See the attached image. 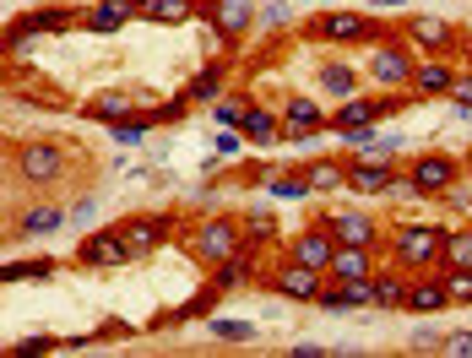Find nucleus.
Returning <instances> with one entry per match:
<instances>
[{
  "mask_svg": "<svg viewBox=\"0 0 472 358\" xmlns=\"http://www.w3.org/2000/svg\"><path fill=\"white\" fill-rule=\"evenodd\" d=\"M190 250H195V261H201V266H218V261H228V255H239V250H244V229H239L234 218H207V223L195 229Z\"/></svg>",
  "mask_w": 472,
  "mask_h": 358,
  "instance_id": "nucleus-1",
  "label": "nucleus"
},
{
  "mask_svg": "<svg viewBox=\"0 0 472 358\" xmlns=\"http://www.w3.org/2000/svg\"><path fill=\"white\" fill-rule=\"evenodd\" d=\"M396 266L402 271H418V266H440V250H445V234L440 229H424V223H402V234H396Z\"/></svg>",
  "mask_w": 472,
  "mask_h": 358,
  "instance_id": "nucleus-2",
  "label": "nucleus"
},
{
  "mask_svg": "<svg viewBox=\"0 0 472 358\" xmlns=\"http://www.w3.org/2000/svg\"><path fill=\"white\" fill-rule=\"evenodd\" d=\"M408 174L418 179V190H424V196H451V190H456V179L467 174V163H456V158H445V153H424Z\"/></svg>",
  "mask_w": 472,
  "mask_h": 358,
  "instance_id": "nucleus-3",
  "label": "nucleus"
},
{
  "mask_svg": "<svg viewBox=\"0 0 472 358\" xmlns=\"http://www.w3.org/2000/svg\"><path fill=\"white\" fill-rule=\"evenodd\" d=\"M17 174L33 179V185H54L65 174V153L54 147V141H28V147L17 153Z\"/></svg>",
  "mask_w": 472,
  "mask_h": 358,
  "instance_id": "nucleus-4",
  "label": "nucleus"
},
{
  "mask_svg": "<svg viewBox=\"0 0 472 358\" xmlns=\"http://www.w3.org/2000/svg\"><path fill=\"white\" fill-rule=\"evenodd\" d=\"M413 54H408V44H380L375 54H369V77L375 82H385V87H408L413 82Z\"/></svg>",
  "mask_w": 472,
  "mask_h": 358,
  "instance_id": "nucleus-5",
  "label": "nucleus"
},
{
  "mask_svg": "<svg viewBox=\"0 0 472 358\" xmlns=\"http://www.w3.org/2000/svg\"><path fill=\"white\" fill-rule=\"evenodd\" d=\"M320 277L326 271H315V266H304V261H277V271H272V288L277 294H288V299H320Z\"/></svg>",
  "mask_w": 472,
  "mask_h": 358,
  "instance_id": "nucleus-6",
  "label": "nucleus"
},
{
  "mask_svg": "<svg viewBox=\"0 0 472 358\" xmlns=\"http://www.w3.org/2000/svg\"><path fill=\"white\" fill-rule=\"evenodd\" d=\"M288 255L331 277V261H336V234H331V229H304V234L294 239V250H288Z\"/></svg>",
  "mask_w": 472,
  "mask_h": 358,
  "instance_id": "nucleus-7",
  "label": "nucleus"
},
{
  "mask_svg": "<svg viewBox=\"0 0 472 358\" xmlns=\"http://www.w3.org/2000/svg\"><path fill=\"white\" fill-rule=\"evenodd\" d=\"M315 304H320V310H359V304H375V277H353V282H336V288H320Z\"/></svg>",
  "mask_w": 472,
  "mask_h": 358,
  "instance_id": "nucleus-8",
  "label": "nucleus"
},
{
  "mask_svg": "<svg viewBox=\"0 0 472 358\" xmlns=\"http://www.w3.org/2000/svg\"><path fill=\"white\" fill-rule=\"evenodd\" d=\"M315 38H326V44H353V38H364L369 33V22L359 17V12H326V17H315V28H310Z\"/></svg>",
  "mask_w": 472,
  "mask_h": 358,
  "instance_id": "nucleus-9",
  "label": "nucleus"
},
{
  "mask_svg": "<svg viewBox=\"0 0 472 358\" xmlns=\"http://www.w3.org/2000/svg\"><path fill=\"white\" fill-rule=\"evenodd\" d=\"M147 6H153V0H98V6L87 12V28L93 33H114V28H125L130 17L147 12Z\"/></svg>",
  "mask_w": 472,
  "mask_h": 358,
  "instance_id": "nucleus-10",
  "label": "nucleus"
},
{
  "mask_svg": "<svg viewBox=\"0 0 472 358\" xmlns=\"http://www.w3.org/2000/svg\"><path fill=\"white\" fill-rule=\"evenodd\" d=\"M82 261H87V266H125V261H137V255H130L125 234L114 229V234H93V239H82Z\"/></svg>",
  "mask_w": 472,
  "mask_h": 358,
  "instance_id": "nucleus-11",
  "label": "nucleus"
},
{
  "mask_svg": "<svg viewBox=\"0 0 472 358\" xmlns=\"http://www.w3.org/2000/svg\"><path fill=\"white\" fill-rule=\"evenodd\" d=\"M207 12H212V22H218L223 38H239V33L255 22V6H250V0H207Z\"/></svg>",
  "mask_w": 472,
  "mask_h": 358,
  "instance_id": "nucleus-12",
  "label": "nucleus"
},
{
  "mask_svg": "<svg viewBox=\"0 0 472 358\" xmlns=\"http://www.w3.org/2000/svg\"><path fill=\"white\" fill-rule=\"evenodd\" d=\"M396 109V98H385V104H369V98H348L343 109H336V125L343 130H369L380 114H391Z\"/></svg>",
  "mask_w": 472,
  "mask_h": 358,
  "instance_id": "nucleus-13",
  "label": "nucleus"
},
{
  "mask_svg": "<svg viewBox=\"0 0 472 358\" xmlns=\"http://www.w3.org/2000/svg\"><path fill=\"white\" fill-rule=\"evenodd\" d=\"M331 277H336V282H353V277H375V261H369V245H336V261H331Z\"/></svg>",
  "mask_w": 472,
  "mask_h": 358,
  "instance_id": "nucleus-14",
  "label": "nucleus"
},
{
  "mask_svg": "<svg viewBox=\"0 0 472 358\" xmlns=\"http://www.w3.org/2000/svg\"><path fill=\"white\" fill-rule=\"evenodd\" d=\"M408 38H413V44H424L429 54H445V49L456 44L451 22H440V17H413V22H408Z\"/></svg>",
  "mask_w": 472,
  "mask_h": 358,
  "instance_id": "nucleus-15",
  "label": "nucleus"
},
{
  "mask_svg": "<svg viewBox=\"0 0 472 358\" xmlns=\"http://www.w3.org/2000/svg\"><path fill=\"white\" fill-rule=\"evenodd\" d=\"M391 179H396L391 163H364V158H359V163L348 169V190H359V196H385Z\"/></svg>",
  "mask_w": 472,
  "mask_h": 358,
  "instance_id": "nucleus-16",
  "label": "nucleus"
},
{
  "mask_svg": "<svg viewBox=\"0 0 472 358\" xmlns=\"http://www.w3.org/2000/svg\"><path fill=\"white\" fill-rule=\"evenodd\" d=\"M326 229L336 234V245H375V218H359V212H336Z\"/></svg>",
  "mask_w": 472,
  "mask_h": 358,
  "instance_id": "nucleus-17",
  "label": "nucleus"
},
{
  "mask_svg": "<svg viewBox=\"0 0 472 358\" xmlns=\"http://www.w3.org/2000/svg\"><path fill=\"white\" fill-rule=\"evenodd\" d=\"M120 234H125V245H130V255H137V261L163 245V223H158V218H130Z\"/></svg>",
  "mask_w": 472,
  "mask_h": 358,
  "instance_id": "nucleus-18",
  "label": "nucleus"
},
{
  "mask_svg": "<svg viewBox=\"0 0 472 358\" xmlns=\"http://www.w3.org/2000/svg\"><path fill=\"white\" fill-rule=\"evenodd\" d=\"M445 304H451V294H445V277L408 282V310H418V315H435V310H445Z\"/></svg>",
  "mask_w": 472,
  "mask_h": 358,
  "instance_id": "nucleus-19",
  "label": "nucleus"
},
{
  "mask_svg": "<svg viewBox=\"0 0 472 358\" xmlns=\"http://www.w3.org/2000/svg\"><path fill=\"white\" fill-rule=\"evenodd\" d=\"M65 28H71V12H33V17H22L12 28V44H22L33 33H65Z\"/></svg>",
  "mask_w": 472,
  "mask_h": 358,
  "instance_id": "nucleus-20",
  "label": "nucleus"
},
{
  "mask_svg": "<svg viewBox=\"0 0 472 358\" xmlns=\"http://www.w3.org/2000/svg\"><path fill=\"white\" fill-rule=\"evenodd\" d=\"M283 136H310V130H320L326 120H320V109L310 104V98H288V109H283Z\"/></svg>",
  "mask_w": 472,
  "mask_h": 358,
  "instance_id": "nucleus-21",
  "label": "nucleus"
},
{
  "mask_svg": "<svg viewBox=\"0 0 472 358\" xmlns=\"http://www.w3.org/2000/svg\"><path fill=\"white\" fill-rule=\"evenodd\" d=\"M413 87H418L424 98H440V93H451V87H456V77H451V65H440V60H435V65H418V71H413Z\"/></svg>",
  "mask_w": 472,
  "mask_h": 358,
  "instance_id": "nucleus-22",
  "label": "nucleus"
},
{
  "mask_svg": "<svg viewBox=\"0 0 472 358\" xmlns=\"http://www.w3.org/2000/svg\"><path fill=\"white\" fill-rule=\"evenodd\" d=\"M456 266H467V271H472V229H456V234H445L440 271H456Z\"/></svg>",
  "mask_w": 472,
  "mask_h": 358,
  "instance_id": "nucleus-23",
  "label": "nucleus"
},
{
  "mask_svg": "<svg viewBox=\"0 0 472 358\" xmlns=\"http://www.w3.org/2000/svg\"><path fill=\"white\" fill-rule=\"evenodd\" d=\"M375 304L380 310H408V277H375Z\"/></svg>",
  "mask_w": 472,
  "mask_h": 358,
  "instance_id": "nucleus-24",
  "label": "nucleus"
},
{
  "mask_svg": "<svg viewBox=\"0 0 472 358\" xmlns=\"http://www.w3.org/2000/svg\"><path fill=\"white\" fill-rule=\"evenodd\" d=\"M304 179H310V190H320V196H326V190H343V185H348V169L326 158V163H315V169H304Z\"/></svg>",
  "mask_w": 472,
  "mask_h": 358,
  "instance_id": "nucleus-25",
  "label": "nucleus"
},
{
  "mask_svg": "<svg viewBox=\"0 0 472 358\" xmlns=\"http://www.w3.org/2000/svg\"><path fill=\"white\" fill-rule=\"evenodd\" d=\"M320 87L331 93V98H353V87H359V77L348 65H320Z\"/></svg>",
  "mask_w": 472,
  "mask_h": 358,
  "instance_id": "nucleus-26",
  "label": "nucleus"
},
{
  "mask_svg": "<svg viewBox=\"0 0 472 358\" xmlns=\"http://www.w3.org/2000/svg\"><path fill=\"white\" fill-rule=\"evenodd\" d=\"M250 141H261V147H266V141H277V114L272 109H250V120L239 125Z\"/></svg>",
  "mask_w": 472,
  "mask_h": 358,
  "instance_id": "nucleus-27",
  "label": "nucleus"
},
{
  "mask_svg": "<svg viewBox=\"0 0 472 358\" xmlns=\"http://www.w3.org/2000/svg\"><path fill=\"white\" fill-rule=\"evenodd\" d=\"M60 223H65L60 206H33L28 218H22V234H49V229H60Z\"/></svg>",
  "mask_w": 472,
  "mask_h": 358,
  "instance_id": "nucleus-28",
  "label": "nucleus"
},
{
  "mask_svg": "<svg viewBox=\"0 0 472 358\" xmlns=\"http://www.w3.org/2000/svg\"><path fill=\"white\" fill-rule=\"evenodd\" d=\"M190 12H195L190 0H153V6H147V17H153V22H169V28H174V22H190Z\"/></svg>",
  "mask_w": 472,
  "mask_h": 358,
  "instance_id": "nucleus-29",
  "label": "nucleus"
},
{
  "mask_svg": "<svg viewBox=\"0 0 472 358\" xmlns=\"http://www.w3.org/2000/svg\"><path fill=\"white\" fill-rule=\"evenodd\" d=\"M87 114H93V120H130V98H125V93H104V98H93Z\"/></svg>",
  "mask_w": 472,
  "mask_h": 358,
  "instance_id": "nucleus-30",
  "label": "nucleus"
},
{
  "mask_svg": "<svg viewBox=\"0 0 472 358\" xmlns=\"http://www.w3.org/2000/svg\"><path fill=\"white\" fill-rule=\"evenodd\" d=\"M445 277V294H451V304H472V271L467 266H456V271H440Z\"/></svg>",
  "mask_w": 472,
  "mask_h": 358,
  "instance_id": "nucleus-31",
  "label": "nucleus"
},
{
  "mask_svg": "<svg viewBox=\"0 0 472 358\" xmlns=\"http://www.w3.org/2000/svg\"><path fill=\"white\" fill-rule=\"evenodd\" d=\"M212 271H218V288H234V282L250 277V261H244V250H239V255H228V261H218Z\"/></svg>",
  "mask_w": 472,
  "mask_h": 358,
  "instance_id": "nucleus-32",
  "label": "nucleus"
},
{
  "mask_svg": "<svg viewBox=\"0 0 472 358\" xmlns=\"http://www.w3.org/2000/svg\"><path fill=\"white\" fill-rule=\"evenodd\" d=\"M250 120V98L234 93V98H218V125H244Z\"/></svg>",
  "mask_w": 472,
  "mask_h": 358,
  "instance_id": "nucleus-33",
  "label": "nucleus"
},
{
  "mask_svg": "<svg viewBox=\"0 0 472 358\" xmlns=\"http://www.w3.org/2000/svg\"><path fill=\"white\" fill-rule=\"evenodd\" d=\"M212 337H223V342H250V337H255V326H250V321H228V315H223V321H212Z\"/></svg>",
  "mask_w": 472,
  "mask_h": 358,
  "instance_id": "nucleus-34",
  "label": "nucleus"
},
{
  "mask_svg": "<svg viewBox=\"0 0 472 358\" xmlns=\"http://www.w3.org/2000/svg\"><path fill=\"white\" fill-rule=\"evenodd\" d=\"M153 130V120H114V141H125V147H130V141H142Z\"/></svg>",
  "mask_w": 472,
  "mask_h": 358,
  "instance_id": "nucleus-35",
  "label": "nucleus"
},
{
  "mask_svg": "<svg viewBox=\"0 0 472 358\" xmlns=\"http://www.w3.org/2000/svg\"><path fill=\"white\" fill-rule=\"evenodd\" d=\"M266 190H272V196H283V201H299V196H310V179H272Z\"/></svg>",
  "mask_w": 472,
  "mask_h": 358,
  "instance_id": "nucleus-36",
  "label": "nucleus"
},
{
  "mask_svg": "<svg viewBox=\"0 0 472 358\" xmlns=\"http://www.w3.org/2000/svg\"><path fill=\"white\" fill-rule=\"evenodd\" d=\"M44 271H49V261H28V266L17 261V266H6L0 277H6V282H17V277H44Z\"/></svg>",
  "mask_w": 472,
  "mask_h": 358,
  "instance_id": "nucleus-37",
  "label": "nucleus"
},
{
  "mask_svg": "<svg viewBox=\"0 0 472 358\" xmlns=\"http://www.w3.org/2000/svg\"><path fill=\"white\" fill-rule=\"evenodd\" d=\"M445 353L451 358H472V331H451L445 337Z\"/></svg>",
  "mask_w": 472,
  "mask_h": 358,
  "instance_id": "nucleus-38",
  "label": "nucleus"
},
{
  "mask_svg": "<svg viewBox=\"0 0 472 358\" xmlns=\"http://www.w3.org/2000/svg\"><path fill=\"white\" fill-rule=\"evenodd\" d=\"M212 93H218V71H207V77H195L190 98H212Z\"/></svg>",
  "mask_w": 472,
  "mask_h": 358,
  "instance_id": "nucleus-39",
  "label": "nucleus"
},
{
  "mask_svg": "<svg viewBox=\"0 0 472 358\" xmlns=\"http://www.w3.org/2000/svg\"><path fill=\"white\" fill-rule=\"evenodd\" d=\"M451 98H456L461 109H472V77H456V87H451Z\"/></svg>",
  "mask_w": 472,
  "mask_h": 358,
  "instance_id": "nucleus-40",
  "label": "nucleus"
},
{
  "mask_svg": "<svg viewBox=\"0 0 472 358\" xmlns=\"http://www.w3.org/2000/svg\"><path fill=\"white\" fill-rule=\"evenodd\" d=\"M255 239H266V234H272V218H261V212H250V223H244Z\"/></svg>",
  "mask_w": 472,
  "mask_h": 358,
  "instance_id": "nucleus-41",
  "label": "nucleus"
},
{
  "mask_svg": "<svg viewBox=\"0 0 472 358\" xmlns=\"http://www.w3.org/2000/svg\"><path fill=\"white\" fill-rule=\"evenodd\" d=\"M49 347H54V342H44V337H28V342H17L12 353H49Z\"/></svg>",
  "mask_w": 472,
  "mask_h": 358,
  "instance_id": "nucleus-42",
  "label": "nucleus"
},
{
  "mask_svg": "<svg viewBox=\"0 0 472 358\" xmlns=\"http://www.w3.org/2000/svg\"><path fill=\"white\" fill-rule=\"evenodd\" d=\"M294 358H315V353H331V347H315V342H299V347H288Z\"/></svg>",
  "mask_w": 472,
  "mask_h": 358,
  "instance_id": "nucleus-43",
  "label": "nucleus"
},
{
  "mask_svg": "<svg viewBox=\"0 0 472 358\" xmlns=\"http://www.w3.org/2000/svg\"><path fill=\"white\" fill-rule=\"evenodd\" d=\"M467 174H472V153H467Z\"/></svg>",
  "mask_w": 472,
  "mask_h": 358,
  "instance_id": "nucleus-44",
  "label": "nucleus"
}]
</instances>
